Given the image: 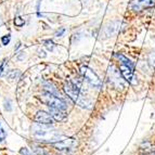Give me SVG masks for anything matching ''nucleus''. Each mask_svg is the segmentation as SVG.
<instances>
[{
  "label": "nucleus",
  "mask_w": 155,
  "mask_h": 155,
  "mask_svg": "<svg viewBox=\"0 0 155 155\" xmlns=\"http://www.w3.org/2000/svg\"><path fill=\"white\" fill-rule=\"evenodd\" d=\"M115 57L117 58V60H118V62H119V70H120L122 76L128 81V83L134 85L137 81H136V77H134V64L130 62V60H128L123 54L117 53V54H115Z\"/></svg>",
  "instance_id": "f257e3e1"
},
{
  "label": "nucleus",
  "mask_w": 155,
  "mask_h": 155,
  "mask_svg": "<svg viewBox=\"0 0 155 155\" xmlns=\"http://www.w3.org/2000/svg\"><path fill=\"white\" fill-rule=\"evenodd\" d=\"M41 101L49 106V109H57V110H63L65 111L66 109V103L60 97H57L50 92H47L46 94L41 97Z\"/></svg>",
  "instance_id": "f03ea898"
},
{
  "label": "nucleus",
  "mask_w": 155,
  "mask_h": 155,
  "mask_svg": "<svg viewBox=\"0 0 155 155\" xmlns=\"http://www.w3.org/2000/svg\"><path fill=\"white\" fill-rule=\"evenodd\" d=\"M80 74L93 87H100L101 86V81L97 76V74L92 70H90L88 66H84V65L80 66Z\"/></svg>",
  "instance_id": "7ed1b4c3"
},
{
  "label": "nucleus",
  "mask_w": 155,
  "mask_h": 155,
  "mask_svg": "<svg viewBox=\"0 0 155 155\" xmlns=\"http://www.w3.org/2000/svg\"><path fill=\"white\" fill-rule=\"evenodd\" d=\"M155 5V0H131L129 3V9L134 12L145 10V9L152 8Z\"/></svg>",
  "instance_id": "20e7f679"
},
{
  "label": "nucleus",
  "mask_w": 155,
  "mask_h": 155,
  "mask_svg": "<svg viewBox=\"0 0 155 155\" xmlns=\"http://www.w3.org/2000/svg\"><path fill=\"white\" fill-rule=\"evenodd\" d=\"M52 145H53L54 149H57L58 151L70 152V151L74 150V147H76L77 142H76V140L73 139V138H67V139L60 140L58 142H54Z\"/></svg>",
  "instance_id": "39448f33"
},
{
  "label": "nucleus",
  "mask_w": 155,
  "mask_h": 155,
  "mask_svg": "<svg viewBox=\"0 0 155 155\" xmlns=\"http://www.w3.org/2000/svg\"><path fill=\"white\" fill-rule=\"evenodd\" d=\"M64 90L67 96L70 97L73 101H75V102H77L78 99L80 98L79 85H76L73 81H66L64 84Z\"/></svg>",
  "instance_id": "423d86ee"
},
{
  "label": "nucleus",
  "mask_w": 155,
  "mask_h": 155,
  "mask_svg": "<svg viewBox=\"0 0 155 155\" xmlns=\"http://www.w3.org/2000/svg\"><path fill=\"white\" fill-rule=\"evenodd\" d=\"M34 120H35L37 124H40V125H51L54 123V118L52 117L51 114L47 113V112H44V111H39L38 113L35 115Z\"/></svg>",
  "instance_id": "0eeeda50"
},
{
  "label": "nucleus",
  "mask_w": 155,
  "mask_h": 155,
  "mask_svg": "<svg viewBox=\"0 0 155 155\" xmlns=\"http://www.w3.org/2000/svg\"><path fill=\"white\" fill-rule=\"evenodd\" d=\"M50 114L54 120H63L66 117V113L63 110H57V109H50Z\"/></svg>",
  "instance_id": "6e6552de"
},
{
  "label": "nucleus",
  "mask_w": 155,
  "mask_h": 155,
  "mask_svg": "<svg viewBox=\"0 0 155 155\" xmlns=\"http://www.w3.org/2000/svg\"><path fill=\"white\" fill-rule=\"evenodd\" d=\"M14 24H15L16 26H18V27H22V26L25 24V21H24V18H22L21 16H18V18H15V20H14Z\"/></svg>",
  "instance_id": "1a4fd4ad"
},
{
  "label": "nucleus",
  "mask_w": 155,
  "mask_h": 155,
  "mask_svg": "<svg viewBox=\"0 0 155 155\" xmlns=\"http://www.w3.org/2000/svg\"><path fill=\"white\" fill-rule=\"evenodd\" d=\"M10 39H11V36L10 35H5V36L2 37V39H1V41H2L3 45H8L9 42H10Z\"/></svg>",
  "instance_id": "9d476101"
},
{
  "label": "nucleus",
  "mask_w": 155,
  "mask_h": 155,
  "mask_svg": "<svg viewBox=\"0 0 155 155\" xmlns=\"http://www.w3.org/2000/svg\"><path fill=\"white\" fill-rule=\"evenodd\" d=\"M46 47L49 50H52V49H53V47H54V44H53L51 40H47V41H46Z\"/></svg>",
  "instance_id": "9b49d317"
},
{
  "label": "nucleus",
  "mask_w": 155,
  "mask_h": 155,
  "mask_svg": "<svg viewBox=\"0 0 155 155\" xmlns=\"http://www.w3.org/2000/svg\"><path fill=\"white\" fill-rule=\"evenodd\" d=\"M5 138V130L3 129H0V142L2 141L3 139Z\"/></svg>",
  "instance_id": "f8f14e48"
},
{
  "label": "nucleus",
  "mask_w": 155,
  "mask_h": 155,
  "mask_svg": "<svg viewBox=\"0 0 155 155\" xmlns=\"http://www.w3.org/2000/svg\"><path fill=\"white\" fill-rule=\"evenodd\" d=\"M21 154H23V155H31L27 149H22V150H21Z\"/></svg>",
  "instance_id": "ddd939ff"
},
{
  "label": "nucleus",
  "mask_w": 155,
  "mask_h": 155,
  "mask_svg": "<svg viewBox=\"0 0 155 155\" xmlns=\"http://www.w3.org/2000/svg\"><path fill=\"white\" fill-rule=\"evenodd\" d=\"M64 31H65V29H64V28H61V31H57V34H55V35H57V36L59 37V36H61V35H62V34L64 33Z\"/></svg>",
  "instance_id": "4468645a"
},
{
  "label": "nucleus",
  "mask_w": 155,
  "mask_h": 155,
  "mask_svg": "<svg viewBox=\"0 0 155 155\" xmlns=\"http://www.w3.org/2000/svg\"><path fill=\"white\" fill-rule=\"evenodd\" d=\"M3 66H5V63H2V65H1V66H0V74H1V73H2Z\"/></svg>",
  "instance_id": "2eb2a0df"
},
{
  "label": "nucleus",
  "mask_w": 155,
  "mask_h": 155,
  "mask_svg": "<svg viewBox=\"0 0 155 155\" xmlns=\"http://www.w3.org/2000/svg\"><path fill=\"white\" fill-rule=\"evenodd\" d=\"M153 65H154V67H155V59H154V62H153Z\"/></svg>",
  "instance_id": "dca6fc26"
},
{
  "label": "nucleus",
  "mask_w": 155,
  "mask_h": 155,
  "mask_svg": "<svg viewBox=\"0 0 155 155\" xmlns=\"http://www.w3.org/2000/svg\"><path fill=\"white\" fill-rule=\"evenodd\" d=\"M153 155H155V152H154V154H153Z\"/></svg>",
  "instance_id": "f3484780"
}]
</instances>
